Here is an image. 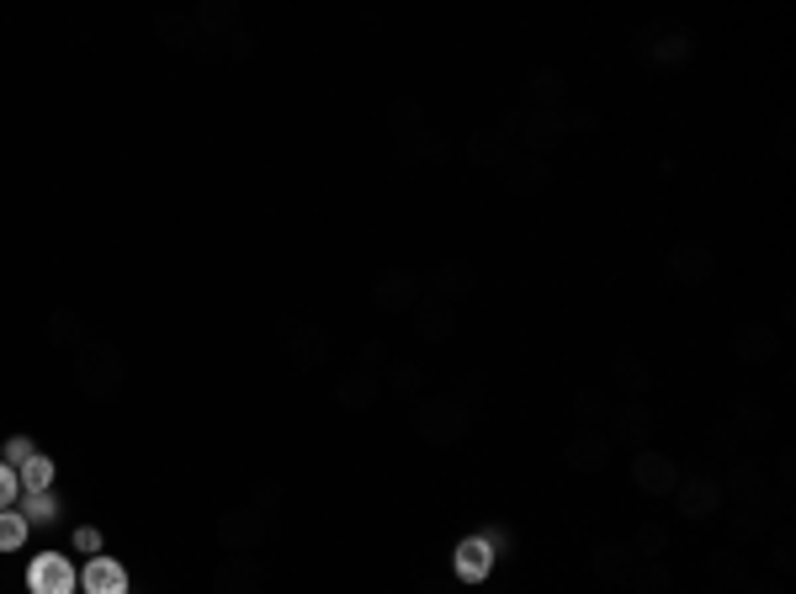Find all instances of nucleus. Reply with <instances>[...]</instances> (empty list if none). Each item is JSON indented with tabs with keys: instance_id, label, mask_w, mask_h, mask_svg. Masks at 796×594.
<instances>
[{
	"instance_id": "obj_1",
	"label": "nucleus",
	"mask_w": 796,
	"mask_h": 594,
	"mask_svg": "<svg viewBox=\"0 0 796 594\" xmlns=\"http://www.w3.org/2000/svg\"><path fill=\"white\" fill-rule=\"evenodd\" d=\"M27 590H33V594H75L80 590L75 562H70L64 553L33 557V568H27Z\"/></svg>"
},
{
	"instance_id": "obj_2",
	"label": "nucleus",
	"mask_w": 796,
	"mask_h": 594,
	"mask_svg": "<svg viewBox=\"0 0 796 594\" xmlns=\"http://www.w3.org/2000/svg\"><path fill=\"white\" fill-rule=\"evenodd\" d=\"M80 584H85V594H128V568L118 557H91Z\"/></svg>"
},
{
	"instance_id": "obj_3",
	"label": "nucleus",
	"mask_w": 796,
	"mask_h": 594,
	"mask_svg": "<svg viewBox=\"0 0 796 594\" xmlns=\"http://www.w3.org/2000/svg\"><path fill=\"white\" fill-rule=\"evenodd\" d=\"M451 562H457V579H468V584L489 579V568H494V547H489V536H468Z\"/></svg>"
},
{
	"instance_id": "obj_4",
	"label": "nucleus",
	"mask_w": 796,
	"mask_h": 594,
	"mask_svg": "<svg viewBox=\"0 0 796 594\" xmlns=\"http://www.w3.org/2000/svg\"><path fill=\"white\" fill-rule=\"evenodd\" d=\"M16 477H22V488H27V494H48V483H53V462H48L43 451H33V457L16 468Z\"/></svg>"
},
{
	"instance_id": "obj_5",
	"label": "nucleus",
	"mask_w": 796,
	"mask_h": 594,
	"mask_svg": "<svg viewBox=\"0 0 796 594\" xmlns=\"http://www.w3.org/2000/svg\"><path fill=\"white\" fill-rule=\"evenodd\" d=\"M27 542V520L22 510H0V553H16Z\"/></svg>"
},
{
	"instance_id": "obj_6",
	"label": "nucleus",
	"mask_w": 796,
	"mask_h": 594,
	"mask_svg": "<svg viewBox=\"0 0 796 594\" xmlns=\"http://www.w3.org/2000/svg\"><path fill=\"white\" fill-rule=\"evenodd\" d=\"M59 516V499L53 494H27V505H22V520L33 525V520H53Z\"/></svg>"
},
{
	"instance_id": "obj_7",
	"label": "nucleus",
	"mask_w": 796,
	"mask_h": 594,
	"mask_svg": "<svg viewBox=\"0 0 796 594\" xmlns=\"http://www.w3.org/2000/svg\"><path fill=\"white\" fill-rule=\"evenodd\" d=\"M16 494H22V477L11 462H0V510H11L16 505Z\"/></svg>"
},
{
	"instance_id": "obj_8",
	"label": "nucleus",
	"mask_w": 796,
	"mask_h": 594,
	"mask_svg": "<svg viewBox=\"0 0 796 594\" xmlns=\"http://www.w3.org/2000/svg\"><path fill=\"white\" fill-rule=\"evenodd\" d=\"M27 457H33V440H27V436H16L11 446H5V462H11V468H22Z\"/></svg>"
},
{
	"instance_id": "obj_9",
	"label": "nucleus",
	"mask_w": 796,
	"mask_h": 594,
	"mask_svg": "<svg viewBox=\"0 0 796 594\" xmlns=\"http://www.w3.org/2000/svg\"><path fill=\"white\" fill-rule=\"evenodd\" d=\"M75 547H80V553H101V531H96V525H80Z\"/></svg>"
}]
</instances>
